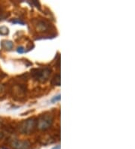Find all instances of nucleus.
Instances as JSON below:
<instances>
[{"label":"nucleus","instance_id":"0eeeda50","mask_svg":"<svg viewBox=\"0 0 135 149\" xmlns=\"http://www.w3.org/2000/svg\"><path fill=\"white\" fill-rule=\"evenodd\" d=\"M60 79H61V78H60V73L55 74L53 78H52V80H51V84L54 86H60V84H61V80Z\"/></svg>","mask_w":135,"mask_h":149},{"label":"nucleus","instance_id":"ddd939ff","mask_svg":"<svg viewBox=\"0 0 135 149\" xmlns=\"http://www.w3.org/2000/svg\"><path fill=\"white\" fill-rule=\"evenodd\" d=\"M32 3H33V5H35V6L37 8H40V6H40V3L38 2V1H35V0H34V1H33V2H32Z\"/></svg>","mask_w":135,"mask_h":149},{"label":"nucleus","instance_id":"6e6552de","mask_svg":"<svg viewBox=\"0 0 135 149\" xmlns=\"http://www.w3.org/2000/svg\"><path fill=\"white\" fill-rule=\"evenodd\" d=\"M9 33V29L6 26H0V35L1 36H7Z\"/></svg>","mask_w":135,"mask_h":149},{"label":"nucleus","instance_id":"4468645a","mask_svg":"<svg viewBox=\"0 0 135 149\" xmlns=\"http://www.w3.org/2000/svg\"><path fill=\"white\" fill-rule=\"evenodd\" d=\"M4 138V133L2 132H0V140H2Z\"/></svg>","mask_w":135,"mask_h":149},{"label":"nucleus","instance_id":"f257e3e1","mask_svg":"<svg viewBox=\"0 0 135 149\" xmlns=\"http://www.w3.org/2000/svg\"><path fill=\"white\" fill-rule=\"evenodd\" d=\"M18 131L22 134L29 135L33 133L37 128V119L29 118L21 121L17 127Z\"/></svg>","mask_w":135,"mask_h":149},{"label":"nucleus","instance_id":"f03ea898","mask_svg":"<svg viewBox=\"0 0 135 149\" xmlns=\"http://www.w3.org/2000/svg\"><path fill=\"white\" fill-rule=\"evenodd\" d=\"M52 70L50 68H37L31 70V75L33 79L39 82H45L51 76Z\"/></svg>","mask_w":135,"mask_h":149},{"label":"nucleus","instance_id":"9d476101","mask_svg":"<svg viewBox=\"0 0 135 149\" xmlns=\"http://www.w3.org/2000/svg\"><path fill=\"white\" fill-rule=\"evenodd\" d=\"M10 15V14H8V13H4V12H0V21L1 20H3L5 19L8 18Z\"/></svg>","mask_w":135,"mask_h":149},{"label":"nucleus","instance_id":"f8f14e48","mask_svg":"<svg viewBox=\"0 0 135 149\" xmlns=\"http://www.w3.org/2000/svg\"><path fill=\"white\" fill-rule=\"evenodd\" d=\"M17 51L19 54H24V52H25V48H24L23 46H20V47H17Z\"/></svg>","mask_w":135,"mask_h":149},{"label":"nucleus","instance_id":"7ed1b4c3","mask_svg":"<svg viewBox=\"0 0 135 149\" xmlns=\"http://www.w3.org/2000/svg\"><path fill=\"white\" fill-rule=\"evenodd\" d=\"M53 122V118L50 113H44L40 115L37 119V128L41 130H47L50 129Z\"/></svg>","mask_w":135,"mask_h":149},{"label":"nucleus","instance_id":"2eb2a0df","mask_svg":"<svg viewBox=\"0 0 135 149\" xmlns=\"http://www.w3.org/2000/svg\"><path fill=\"white\" fill-rule=\"evenodd\" d=\"M52 149H60V146H54Z\"/></svg>","mask_w":135,"mask_h":149},{"label":"nucleus","instance_id":"39448f33","mask_svg":"<svg viewBox=\"0 0 135 149\" xmlns=\"http://www.w3.org/2000/svg\"><path fill=\"white\" fill-rule=\"evenodd\" d=\"M8 144L12 149H28L30 147V143L28 141H23L15 139L9 140Z\"/></svg>","mask_w":135,"mask_h":149},{"label":"nucleus","instance_id":"1a4fd4ad","mask_svg":"<svg viewBox=\"0 0 135 149\" xmlns=\"http://www.w3.org/2000/svg\"><path fill=\"white\" fill-rule=\"evenodd\" d=\"M60 99H61V96H60V94H58L57 96H53V97L51 99V102H53V103H56V102L60 101Z\"/></svg>","mask_w":135,"mask_h":149},{"label":"nucleus","instance_id":"9b49d317","mask_svg":"<svg viewBox=\"0 0 135 149\" xmlns=\"http://www.w3.org/2000/svg\"><path fill=\"white\" fill-rule=\"evenodd\" d=\"M13 24H21V25H24V22L22 21L20 19H14V20H11Z\"/></svg>","mask_w":135,"mask_h":149},{"label":"nucleus","instance_id":"423d86ee","mask_svg":"<svg viewBox=\"0 0 135 149\" xmlns=\"http://www.w3.org/2000/svg\"><path fill=\"white\" fill-rule=\"evenodd\" d=\"M1 46L3 49L7 51H11L14 47V44L10 40H2L1 42Z\"/></svg>","mask_w":135,"mask_h":149},{"label":"nucleus","instance_id":"20e7f679","mask_svg":"<svg viewBox=\"0 0 135 149\" xmlns=\"http://www.w3.org/2000/svg\"><path fill=\"white\" fill-rule=\"evenodd\" d=\"M33 24L35 29L40 33L47 32L49 29L53 28L52 24L48 20H44V19H38V20H33Z\"/></svg>","mask_w":135,"mask_h":149}]
</instances>
